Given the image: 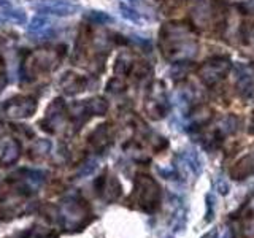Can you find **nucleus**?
Here are the masks:
<instances>
[{"label":"nucleus","instance_id":"nucleus-1","mask_svg":"<svg viewBox=\"0 0 254 238\" xmlns=\"http://www.w3.org/2000/svg\"><path fill=\"white\" fill-rule=\"evenodd\" d=\"M29 3L37 13L45 16L67 18L77 15L79 11L78 5L70 0H29Z\"/></svg>","mask_w":254,"mask_h":238},{"label":"nucleus","instance_id":"nucleus-2","mask_svg":"<svg viewBox=\"0 0 254 238\" xmlns=\"http://www.w3.org/2000/svg\"><path fill=\"white\" fill-rule=\"evenodd\" d=\"M229 70H231V64H229V60H226V59H213V60L207 62V64L202 67L200 77H202L203 81H205V83L213 84L218 79H221L222 77H224Z\"/></svg>","mask_w":254,"mask_h":238},{"label":"nucleus","instance_id":"nucleus-3","mask_svg":"<svg viewBox=\"0 0 254 238\" xmlns=\"http://www.w3.org/2000/svg\"><path fill=\"white\" fill-rule=\"evenodd\" d=\"M235 83L241 96L250 97L254 94V72L248 65L235 67Z\"/></svg>","mask_w":254,"mask_h":238},{"label":"nucleus","instance_id":"nucleus-4","mask_svg":"<svg viewBox=\"0 0 254 238\" xmlns=\"http://www.w3.org/2000/svg\"><path fill=\"white\" fill-rule=\"evenodd\" d=\"M117 8H119V13H121V16L126 21L132 22V24H137V26H140V24L145 22V16L141 15L135 7H132L131 3L119 2V3H117Z\"/></svg>","mask_w":254,"mask_h":238},{"label":"nucleus","instance_id":"nucleus-5","mask_svg":"<svg viewBox=\"0 0 254 238\" xmlns=\"http://www.w3.org/2000/svg\"><path fill=\"white\" fill-rule=\"evenodd\" d=\"M0 16L5 22H13V24H26L27 22V15L24 13V10L15 8V7H7L0 10Z\"/></svg>","mask_w":254,"mask_h":238},{"label":"nucleus","instance_id":"nucleus-6","mask_svg":"<svg viewBox=\"0 0 254 238\" xmlns=\"http://www.w3.org/2000/svg\"><path fill=\"white\" fill-rule=\"evenodd\" d=\"M49 20L45 15H35L32 20H30L29 26H27V32L32 35H45L49 29Z\"/></svg>","mask_w":254,"mask_h":238},{"label":"nucleus","instance_id":"nucleus-7","mask_svg":"<svg viewBox=\"0 0 254 238\" xmlns=\"http://www.w3.org/2000/svg\"><path fill=\"white\" fill-rule=\"evenodd\" d=\"M27 103L29 102H22L21 105H13L10 108V116H15V118H24V116H30V113L34 111V106H29L27 108Z\"/></svg>","mask_w":254,"mask_h":238},{"label":"nucleus","instance_id":"nucleus-8","mask_svg":"<svg viewBox=\"0 0 254 238\" xmlns=\"http://www.w3.org/2000/svg\"><path fill=\"white\" fill-rule=\"evenodd\" d=\"M88 18L96 24H108V22H113V18H111L108 13H105V11H89Z\"/></svg>","mask_w":254,"mask_h":238}]
</instances>
